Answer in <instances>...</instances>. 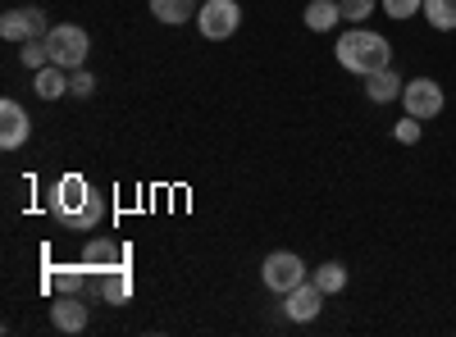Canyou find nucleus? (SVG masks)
I'll return each instance as SVG.
<instances>
[{
	"label": "nucleus",
	"instance_id": "1",
	"mask_svg": "<svg viewBox=\"0 0 456 337\" xmlns=\"http://www.w3.org/2000/svg\"><path fill=\"white\" fill-rule=\"evenodd\" d=\"M333 51H338V64L352 68L356 78H370V73H379V68L393 64L388 36H379V32H370V28H361V23H356L352 32H342Z\"/></svg>",
	"mask_w": 456,
	"mask_h": 337
},
{
	"label": "nucleus",
	"instance_id": "2",
	"mask_svg": "<svg viewBox=\"0 0 456 337\" xmlns=\"http://www.w3.org/2000/svg\"><path fill=\"white\" fill-rule=\"evenodd\" d=\"M46 46H51V64L69 68V73H78L87 64V51H92V36L78 28V23H60L46 32Z\"/></svg>",
	"mask_w": 456,
	"mask_h": 337
},
{
	"label": "nucleus",
	"instance_id": "3",
	"mask_svg": "<svg viewBox=\"0 0 456 337\" xmlns=\"http://www.w3.org/2000/svg\"><path fill=\"white\" fill-rule=\"evenodd\" d=\"M197 28L206 42H228L238 28H242V5L238 0H206L197 10Z\"/></svg>",
	"mask_w": 456,
	"mask_h": 337
},
{
	"label": "nucleus",
	"instance_id": "4",
	"mask_svg": "<svg viewBox=\"0 0 456 337\" xmlns=\"http://www.w3.org/2000/svg\"><path fill=\"white\" fill-rule=\"evenodd\" d=\"M260 278L274 296H288L297 283H306V265H301V255H292V251H274V255H265Z\"/></svg>",
	"mask_w": 456,
	"mask_h": 337
},
{
	"label": "nucleus",
	"instance_id": "5",
	"mask_svg": "<svg viewBox=\"0 0 456 337\" xmlns=\"http://www.w3.org/2000/svg\"><path fill=\"white\" fill-rule=\"evenodd\" d=\"M402 105H406V115H415V119H438L443 115V87L434 83V78H415V83H406V92H402Z\"/></svg>",
	"mask_w": 456,
	"mask_h": 337
},
{
	"label": "nucleus",
	"instance_id": "6",
	"mask_svg": "<svg viewBox=\"0 0 456 337\" xmlns=\"http://www.w3.org/2000/svg\"><path fill=\"white\" fill-rule=\"evenodd\" d=\"M87 201H92V182H87L83 173H64V178L55 182V192H51V210H55L60 219H73Z\"/></svg>",
	"mask_w": 456,
	"mask_h": 337
},
{
	"label": "nucleus",
	"instance_id": "7",
	"mask_svg": "<svg viewBox=\"0 0 456 337\" xmlns=\"http://www.w3.org/2000/svg\"><path fill=\"white\" fill-rule=\"evenodd\" d=\"M51 28H46V14L42 10H10L5 19H0V36L5 42H14V46H23V42H37V36H46Z\"/></svg>",
	"mask_w": 456,
	"mask_h": 337
},
{
	"label": "nucleus",
	"instance_id": "8",
	"mask_svg": "<svg viewBox=\"0 0 456 337\" xmlns=\"http://www.w3.org/2000/svg\"><path fill=\"white\" fill-rule=\"evenodd\" d=\"M283 310H288V319H292V324H311V319L324 310V287H320L315 278L297 283V287L283 296Z\"/></svg>",
	"mask_w": 456,
	"mask_h": 337
},
{
	"label": "nucleus",
	"instance_id": "9",
	"mask_svg": "<svg viewBox=\"0 0 456 337\" xmlns=\"http://www.w3.org/2000/svg\"><path fill=\"white\" fill-rule=\"evenodd\" d=\"M28 132H32L28 109L5 96V100H0V146H5V151H19V146L28 141Z\"/></svg>",
	"mask_w": 456,
	"mask_h": 337
},
{
	"label": "nucleus",
	"instance_id": "10",
	"mask_svg": "<svg viewBox=\"0 0 456 337\" xmlns=\"http://www.w3.org/2000/svg\"><path fill=\"white\" fill-rule=\"evenodd\" d=\"M83 265H87V269H96V274L119 269V265H128V246L110 242V237H92V242L83 246Z\"/></svg>",
	"mask_w": 456,
	"mask_h": 337
},
{
	"label": "nucleus",
	"instance_id": "11",
	"mask_svg": "<svg viewBox=\"0 0 456 337\" xmlns=\"http://www.w3.org/2000/svg\"><path fill=\"white\" fill-rule=\"evenodd\" d=\"M406 92V83H402V73L388 64V68H379V73H370L365 78V96L374 100V105H388V100H397Z\"/></svg>",
	"mask_w": 456,
	"mask_h": 337
},
{
	"label": "nucleus",
	"instance_id": "12",
	"mask_svg": "<svg viewBox=\"0 0 456 337\" xmlns=\"http://www.w3.org/2000/svg\"><path fill=\"white\" fill-rule=\"evenodd\" d=\"M51 324L60 333H83L87 328V306L78 301V296H60V301L51 306Z\"/></svg>",
	"mask_w": 456,
	"mask_h": 337
},
{
	"label": "nucleus",
	"instance_id": "13",
	"mask_svg": "<svg viewBox=\"0 0 456 337\" xmlns=\"http://www.w3.org/2000/svg\"><path fill=\"white\" fill-rule=\"evenodd\" d=\"M133 296V274H128V265H119V269H105L101 274V301H110V306H124Z\"/></svg>",
	"mask_w": 456,
	"mask_h": 337
},
{
	"label": "nucleus",
	"instance_id": "14",
	"mask_svg": "<svg viewBox=\"0 0 456 337\" xmlns=\"http://www.w3.org/2000/svg\"><path fill=\"white\" fill-rule=\"evenodd\" d=\"M151 14L169 28H178L187 19H197V0H151Z\"/></svg>",
	"mask_w": 456,
	"mask_h": 337
},
{
	"label": "nucleus",
	"instance_id": "15",
	"mask_svg": "<svg viewBox=\"0 0 456 337\" xmlns=\"http://www.w3.org/2000/svg\"><path fill=\"white\" fill-rule=\"evenodd\" d=\"M301 19H306V28H311V32H329V28H338L342 5H338V0H311Z\"/></svg>",
	"mask_w": 456,
	"mask_h": 337
},
{
	"label": "nucleus",
	"instance_id": "16",
	"mask_svg": "<svg viewBox=\"0 0 456 337\" xmlns=\"http://www.w3.org/2000/svg\"><path fill=\"white\" fill-rule=\"evenodd\" d=\"M69 68H60V64H46V68H37V96L42 100H60L64 92H69V78H64Z\"/></svg>",
	"mask_w": 456,
	"mask_h": 337
},
{
	"label": "nucleus",
	"instance_id": "17",
	"mask_svg": "<svg viewBox=\"0 0 456 337\" xmlns=\"http://www.w3.org/2000/svg\"><path fill=\"white\" fill-rule=\"evenodd\" d=\"M101 219H105V197L101 192H92V201L73 214V219H64V229H78V233H96L101 229Z\"/></svg>",
	"mask_w": 456,
	"mask_h": 337
},
{
	"label": "nucleus",
	"instance_id": "18",
	"mask_svg": "<svg viewBox=\"0 0 456 337\" xmlns=\"http://www.w3.org/2000/svg\"><path fill=\"white\" fill-rule=\"evenodd\" d=\"M311 278L324 287V296H338L342 287H347V265H338V260H324V265H320Z\"/></svg>",
	"mask_w": 456,
	"mask_h": 337
},
{
	"label": "nucleus",
	"instance_id": "19",
	"mask_svg": "<svg viewBox=\"0 0 456 337\" xmlns=\"http://www.w3.org/2000/svg\"><path fill=\"white\" fill-rule=\"evenodd\" d=\"M420 14L429 19V28L452 32V28H456V0H425V10H420Z\"/></svg>",
	"mask_w": 456,
	"mask_h": 337
},
{
	"label": "nucleus",
	"instance_id": "20",
	"mask_svg": "<svg viewBox=\"0 0 456 337\" xmlns=\"http://www.w3.org/2000/svg\"><path fill=\"white\" fill-rule=\"evenodd\" d=\"M19 60H23V68H46L51 64V46H46V36H37V42H23L19 46Z\"/></svg>",
	"mask_w": 456,
	"mask_h": 337
},
{
	"label": "nucleus",
	"instance_id": "21",
	"mask_svg": "<svg viewBox=\"0 0 456 337\" xmlns=\"http://www.w3.org/2000/svg\"><path fill=\"white\" fill-rule=\"evenodd\" d=\"M83 283H87V274H83V269H60V274H51V287H55L60 296H78V292H83Z\"/></svg>",
	"mask_w": 456,
	"mask_h": 337
},
{
	"label": "nucleus",
	"instance_id": "22",
	"mask_svg": "<svg viewBox=\"0 0 456 337\" xmlns=\"http://www.w3.org/2000/svg\"><path fill=\"white\" fill-rule=\"evenodd\" d=\"M379 5H384L388 19H415L425 10V0H379Z\"/></svg>",
	"mask_w": 456,
	"mask_h": 337
},
{
	"label": "nucleus",
	"instance_id": "23",
	"mask_svg": "<svg viewBox=\"0 0 456 337\" xmlns=\"http://www.w3.org/2000/svg\"><path fill=\"white\" fill-rule=\"evenodd\" d=\"M338 5H342V19H347V23H365L379 0H338Z\"/></svg>",
	"mask_w": 456,
	"mask_h": 337
},
{
	"label": "nucleus",
	"instance_id": "24",
	"mask_svg": "<svg viewBox=\"0 0 456 337\" xmlns=\"http://www.w3.org/2000/svg\"><path fill=\"white\" fill-rule=\"evenodd\" d=\"M393 137H397L402 146H415V141H420V119H415V115H406V119L393 128Z\"/></svg>",
	"mask_w": 456,
	"mask_h": 337
},
{
	"label": "nucleus",
	"instance_id": "25",
	"mask_svg": "<svg viewBox=\"0 0 456 337\" xmlns=\"http://www.w3.org/2000/svg\"><path fill=\"white\" fill-rule=\"evenodd\" d=\"M69 92L78 96V100H87V96L96 92V78H92V73H83V68H78V73H73V78H69Z\"/></svg>",
	"mask_w": 456,
	"mask_h": 337
}]
</instances>
